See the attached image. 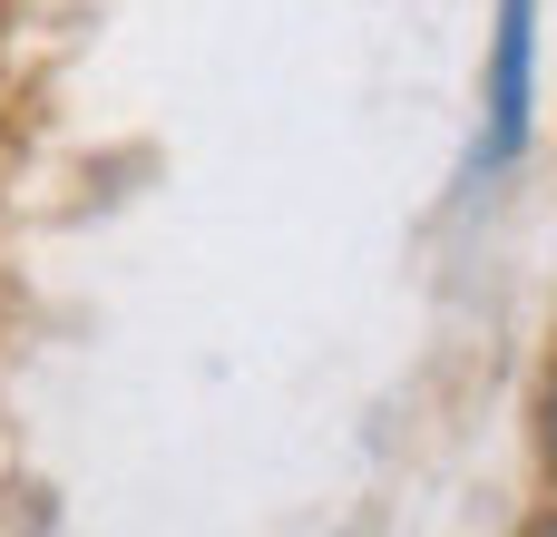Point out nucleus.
Here are the masks:
<instances>
[{
	"mask_svg": "<svg viewBox=\"0 0 557 537\" xmlns=\"http://www.w3.org/2000/svg\"><path fill=\"white\" fill-rule=\"evenodd\" d=\"M0 127H10V49H0Z\"/></svg>",
	"mask_w": 557,
	"mask_h": 537,
	"instance_id": "nucleus-3",
	"label": "nucleus"
},
{
	"mask_svg": "<svg viewBox=\"0 0 557 537\" xmlns=\"http://www.w3.org/2000/svg\"><path fill=\"white\" fill-rule=\"evenodd\" d=\"M529 440H539V470H548V489H557V352H548V372H539V401H529Z\"/></svg>",
	"mask_w": 557,
	"mask_h": 537,
	"instance_id": "nucleus-2",
	"label": "nucleus"
},
{
	"mask_svg": "<svg viewBox=\"0 0 557 537\" xmlns=\"http://www.w3.org/2000/svg\"><path fill=\"white\" fill-rule=\"evenodd\" d=\"M539 20H548V0H490V59H480L470 186H499V176L539 147Z\"/></svg>",
	"mask_w": 557,
	"mask_h": 537,
	"instance_id": "nucleus-1",
	"label": "nucleus"
}]
</instances>
